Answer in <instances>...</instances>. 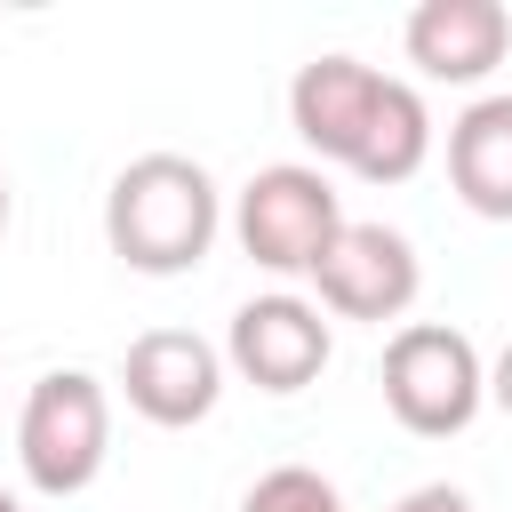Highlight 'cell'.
I'll return each mask as SVG.
<instances>
[{"label":"cell","instance_id":"cell-1","mask_svg":"<svg viewBox=\"0 0 512 512\" xmlns=\"http://www.w3.org/2000/svg\"><path fill=\"white\" fill-rule=\"evenodd\" d=\"M288 120L296 136L352 168L360 184H408L424 160H432V112L408 80L360 64V56H312L296 64L288 80Z\"/></svg>","mask_w":512,"mask_h":512},{"label":"cell","instance_id":"cell-2","mask_svg":"<svg viewBox=\"0 0 512 512\" xmlns=\"http://www.w3.org/2000/svg\"><path fill=\"white\" fill-rule=\"evenodd\" d=\"M216 224H224V192L192 152H136L104 192L112 256L128 272H152V280L192 272L216 248Z\"/></svg>","mask_w":512,"mask_h":512},{"label":"cell","instance_id":"cell-3","mask_svg":"<svg viewBox=\"0 0 512 512\" xmlns=\"http://www.w3.org/2000/svg\"><path fill=\"white\" fill-rule=\"evenodd\" d=\"M376 384H384L392 424L416 432V440H456V432L488 408V360H480L472 336L448 328V320H400L392 344H384Z\"/></svg>","mask_w":512,"mask_h":512},{"label":"cell","instance_id":"cell-4","mask_svg":"<svg viewBox=\"0 0 512 512\" xmlns=\"http://www.w3.org/2000/svg\"><path fill=\"white\" fill-rule=\"evenodd\" d=\"M104 456H112V392H104V376L48 368L24 392V408H16V464H24V480L40 496H80V488H96Z\"/></svg>","mask_w":512,"mask_h":512},{"label":"cell","instance_id":"cell-5","mask_svg":"<svg viewBox=\"0 0 512 512\" xmlns=\"http://www.w3.org/2000/svg\"><path fill=\"white\" fill-rule=\"evenodd\" d=\"M232 232H240V256L280 272V280H312V264L328 256V240L344 232V200L328 184V168L312 160H272L240 184L232 200Z\"/></svg>","mask_w":512,"mask_h":512},{"label":"cell","instance_id":"cell-6","mask_svg":"<svg viewBox=\"0 0 512 512\" xmlns=\"http://www.w3.org/2000/svg\"><path fill=\"white\" fill-rule=\"evenodd\" d=\"M328 352H336L328 312H320L312 296H296V288L248 296V304L232 312V328H224V368H240V376H248L256 392H272V400L320 384Z\"/></svg>","mask_w":512,"mask_h":512},{"label":"cell","instance_id":"cell-7","mask_svg":"<svg viewBox=\"0 0 512 512\" xmlns=\"http://www.w3.org/2000/svg\"><path fill=\"white\" fill-rule=\"evenodd\" d=\"M312 288H320V312H336V320H400L424 288V264H416L408 232L344 216V232L312 264Z\"/></svg>","mask_w":512,"mask_h":512},{"label":"cell","instance_id":"cell-8","mask_svg":"<svg viewBox=\"0 0 512 512\" xmlns=\"http://www.w3.org/2000/svg\"><path fill=\"white\" fill-rule=\"evenodd\" d=\"M120 392H128V408L144 424L184 432L224 400V352L208 336H192V328H144L120 352Z\"/></svg>","mask_w":512,"mask_h":512},{"label":"cell","instance_id":"cell-9","mask_svg":"<svg viewBox=\"0 0 512 512\" xmlns=\"http://www.w3.org/2000/svg\"><path fill=\"white\" fill-rule=\"evenodd\" d=\"M400 48L424 80H448V88H472L504 64L512 48V16L504 0H424L408 24H400Z\"/></svg>","mask_w":512,"mask_h":512},{"label":"cell","instance_id":"cell-10","mask_svg":"<svg viewBox=\"0 0 512 512\" xmlns=\"http://www.w3.org/2000/svg\"><path fill=\"white\" fill-rule=\"evenodd\" d=\"M448 184L472 216L512 224V96H480L448 120Z\"/></svg>","mask_w":512,"mask_h":512},{"label":"cell","instance_id":"cell-11","mask_svg":"<svg viewBox=\"0 0 512 512\" xmlns=\"http://www.w3.org/2000/svg\"><path fill=\"white\" fill-rule=\"evenodd\" d=\"M240 512H352V504H344V488H336L328 472H312V464H272V472H256V488L240 496Z\"/></svg>","mask_w":512,"mask_h":512},{"label":"cell","instance_id":"cell-12","mask_svg":"<svg viewBox=\"0 0 512 512\" xmlns=\"http://www.w3.org/2000/svg\"><path fill=\"white\" fill-rule=\"evenodd\" d=\"M392 512H472V496H464L456 480H424V488H408Z\"/></svg>","mask_w":512,"mask_h":512},{"label":"cell","instance_id":"cell-13","mask_svg":"<svg viewBox=\"0 0 512 512\" xmlns=\"http://www.w3.org/2000/svg\"><path fill=\"white\" fill-rule=\"evenodd\" d=\"M488 400H496V408L512 416V344H504V352L488 360Z\"/></svg>","mask_w":512,"mask_h":512},{"label":"cell","instance_id":"cell-14","mask_svg":"<svg viewBox=\"0 0 512 512\" xmlns=\"http://www.w3.org/2000/svg\"><path fill=\"white\" fill-rule=\"evenodd\" d=\"M8 216H16V200H8V176H0V232H8Z\"/></svg>","mask_w":512,"mask_h":512},{"label":"cell","instance_id":"cell-15","mask_svg":"<svg viewBox=\"0 0 512 512\" xmlns=\"http://www.w3.org/2000/svg\"><path fill=\"white\" fill-rule=\"evenodd\" d=\"M0 512H24V504H16V496H8V488H0Z\"/></svg>","mask_w":512,"mask_h":512}]
</instances>
